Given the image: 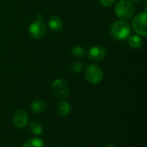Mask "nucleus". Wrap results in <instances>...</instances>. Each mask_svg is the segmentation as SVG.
I'll list each match as a JSON object with an SVG mask.
<instances>
[{
    "label": "nucleus",
    "instance_id": "nucleus-1",
    "mask_svg": "<svg viewBox=\"0 0 147 147\" xmlns=\"http://www.w3.org/2000/svg\"><path fill=\"white\" fill-rule=\"evenodd\" d=\"M132 28L127 21H117L111 28V35L117 40H125L131 35Z\"/></svg>",
    "mask_w": 147,
    "mask_h": 147
},
{
    "label": "nucleus",
    "instance_id": "nucleus-2",
    "mask_svg": "<svg viewBox=\"0 0 147 147\" xmlns=\"http://www.w3.org/2000/svg\"><path fill=\"white\" fill-rule=\"evenodd\" d=\"M115 11L116 16L120 19L123 21H127L134 16L135 9L132 3L127 0H121L116 3Z\"/></svg>",
    "mask_w": 147,
    "mask_h": 147
},
{
    "label": "nucleus",
    "instance_id": "nucleus-3",
    "mask_svg": "<svg viewBox=\"0 0 147 147\" xmlns=\"http://www.w3.org/2000/svg\"><path fill=\"white\" fill-rule=\"evenodd\" d=\"M51 92L55 98L64 100L68 96L69 88L64 80L55 79L51 84Z\"/></svg>",
    "mask_w": 147,
    "mask_h": 147
},
{
    "label": "nucleus",
    "instance_id": "nucleus-4",
    "mask_svg": "<svg viewBox=\"0 0 147 147\" xmlns=\"http://www.w3.org/2000/svg\"><path fill=\"white\" fill-rule=\"evenodd\" d=\"M146 11L140 12L136 15L132 22V27L134 30L140 36L146 37L147 35L146 28Z\"/></svg>",
    "mask_w": 147,
    "mask_h": 147
},
{
    "label": "nucleus",
    "instance_id": "nucleus-5",
    "mask_svg": "<svg viewBox=\"0 0 147 147\" xmlns=\"http://www.w3.org/2000/svg\"><path fill=\"white\" fill-rule=\"evenodd\" d=\"M85 78L91 84H97L102 82L103 78V71L99 65H90L85 71Z\"/></svg>",
    "mask_w": 147,
    "mask_h": 147
},
{
    "label": "nucleus",
    "instance_id": "nucleus-6",
    "mask_svg": "<svg viewBox=\"0 0 147 147\" xmlns=\"http://www.w3.org/2000/svg\"><path fill=\"white\" fill-rule=\"evenodd\" d=\"M28 32L34 39H41L46 34V26L41 20H35L30 24Z\"/></svg>",
    "mask_w": 147,
    "mask_h": 147
},
{
    "label": "nucleus",
    "instance_id": "nucleus-7",
    "mask_svg": "<svg viewBox=\"0 0 147 147\" xmlns=\"http://www.w3.org/2000/svg\"><path fill=\"white\" fill-rule=\"evenodd\" d=\"M12 121H13V125L17 129H22V128L25 127L28 122V113L23 109H19V110L16 111L13 115Z\"/></svg>",
    "mask_w": 147,
    "mask_h": 147
},
{
    "label": "nucleus",
    "instance_id": "nucleus-8",
    "mask_svg": "<svg viewBox=\"0 0 147 147\" xmlns=\"http://www.w3.org/2000/svg\"><path fill=\"white\" fill-rule=\"evenodd\" d=\"M106 54H107L106 48L100 45L90 47V49L88 52V57L90 60L95 62L102 61L106 57Z\"/></svg>",
    "mask_w": 147,
    "mask_h": 147
},
{
    "label": "nucleus",
    "instance_id": "nucleus-9",
    "mask_svg": "<svg viewBox=\"0 0 147 147\" xmlns=\"http://www.w3.org/2000/svg\"><path fill=\"white\" fill-rule=\"evenodd\" d=\"M48 26L52 32L59 33L63 28V21L59 16H52L48 21Z\"/></svg>",
    "mask_w": 147,
    "mask_h": 147
},
{
    "label": "nucleus",
    "instance_id": "nucleus-10",
    "mask_svg": "<svg viewBox=\"0 0 147 147\" xmlns=\"http://www.w3.org/2000/svg\"><path fill=\"white\" fill-rule=\"evenodd\" d=\"M57 109H58V114H59V115L61 116V117L67 116V115L71 113V109L70 104H69L67 102L64 101V100H62V101L58 104Z\"/></svg>",
    "mask_w": 147,
    "mask_h": 147
},
{
    "label": "nucleus",
    "instance_id": "nucleus-11",
    "mask_svg": "<svg viewBox=\"0 0 147 147\" xmlns=\"http://www.w3.org/2000/svg\"><path fill=\"white\" fill-rule=\"evenodd\" d=\"M128 44L131 47L139 49L143 46V40L140 35H130L128 37Z\"/></svg>",
    "mask_w": 147,
    "mask_h": 147
},
{
    "label": "nucleus",
    "instance_id": "nucleus-12",
    "mask_svg": "<svg viewBox=\"0 0 147 147\" xmlns=\"http://www.w3.org/2000/svg\"><path fill=\"white\" fill-rule=\"evenodd\" d=\"M46 109V102L42 100H35L31 104V110L34 114H40Z\"/></svg>",
    "mask_w": 147,
    "mask_h": 147
},
{
    "label": "nucleus",
    "instance_id": "nucleus-13",
    "mask_svg": "<svg viewBox=\"0 0 147 147\" xmlns=\"http://www.w3.org/2000/svg\"><path fill=\"white\" fill-rule=\"evenodd\" d=\"M22 147H45V143L39 138H31L24 142Z\"/></svg>",
    "mask_w": 147,
    "mask_h": 147
},
{
    "label": "nucleus",
    "instance_id": "nucleus-14",
    "mask_svg": "<svg viewBox=\"0 0 147 147\" xmlns=\"http://www.w3.org/2000/svg\"><path fill=\"white\" fill-rule=\"evenodd\" d=\"M29 130L35 135H40L43 133V128L40 122L34 121L32 122H30L29 124Z\"/></svg>",
    "mask_w": 147,
    "mask_h": 147
},
{
    "label": "nucleus",
    "instance_id": "nucleus-15",
    "mask_svg": "<svg viewBox=\"0 0 147 147\" xmlns=\"http://www.w3.org/2000/svg\"><path fill=\"white\" fill-rule=\"evenodd\" d=\"M71 54L77 58H83L84 56V50L82 47L76 46L71 49Z\"/></svg>",
    "mask_w": 147,
    "mask_h": 147
},
{
    "label": "nucleus",
    "instance_id": "nucleus-16",
    "mask_svg": "<svg viewBox=\"0 0 147 147\" xmlns=\"http://www.w3.org/2000/svg\"><path fill=\"white\" fill-rule=\"evenodd\" d=\"M84 69V64L81 61H74L71 65V70L73 72H80Z\"/></svg>",
    "mask_w": 147,
    "mask_h": 147
},
{
    "label": "nucleus",
    "instance_id": "nucleus-17",
    "mask_svg": "<svg viewBox=\"0 0 147 147\" xmlns=\"http://www.w3.org/2000/svg\"><path fill=\"white\" fill-rule=\"evenodd\" d=\"M99 2L103 7H110L115 3V0H99Z\"/></svg>",
    "mask_w": 147,
    "mask_h": 147
},
{
    "label": "nucleus",
    "instance_id": "nucleus-18",
    "mask_svg": "<svg viewBox=\"0 0 147 147\" xmlns=\"http://www.w3.org/2000/svg\"><path fill=\"white\" fill-rule=\"evenodd\" d=\"M129 2L132 3H140L141 2V0H129Z\"/></svg>",
    "mask_w": 147,
    "mask_h": 147
},
{
    "label": "nucleus",
    "instance_id": "nucleus-19",
    "mask_svg": "<svg viewBox=\"0 0 147 147\" xmlns=\"http://www.w3.org/2000/svg\"><path fill=\"white\" fill-rule=\"evenodd\" d=\"M42 18V15H38L37 16V20H40Z\"/></svg>",
    "mask_w": 147,
    "mask_h": 147
},
{
    "label": "nucleus",
    "instance_id": "nucleus-20",
    "mask_svg": "<svg viewBox=\"0 0 147 147\" xmlns=\"http://www.w3.org/2000/svg\"><path fill=\"white\" fill-rule=\"evenodd\" d=\"M106 147H115V146H113V145H109V146H107Z\"/></svg>",
    "mask_w": 147,
    "mask_h": 147
}]
</instances>
